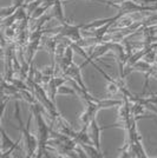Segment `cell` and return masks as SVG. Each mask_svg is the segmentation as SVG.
Masks as SVG:
<instances>
[{
    "instance_id": "cell-6",
    "label": "cell",
    "mask_w": 157,
    "mask_h": 158,
    "mask_svg": "<svg viewBox=\"0 0 157 158\" xmlns=\"http://www.w3.org/2000/svg\"><path fill=\"white\" fill-rule=\"evenodd\" d=\"M50 14L52 15L53 19L59 21L60 24L65 23V15H64V10H63V0H56L54 4L51 7Z\"/></svg>"
},
{
    "instance_id": "cell-7",
    "label": "cell",
    "mask_w": 157,
    "mask_h": 158,
    "mask_svg": "<svg viewBox=\"0 0 157 158\" xmlns=\"http://www.w3.org/2000/svg\"><path fill=\"white\" fill-rule=\"evenodd\" d=\"M83 150L85 151L86 156L91 158H103L105 157V155L102 152V150H98L93 144H79Z\"/></svg>"
},
{
    "instance_id": "cell-12",
    "label": "cell",
    "mask_w": 157,
    "mask_h": 158,
    "mask_svg": "<svg viewBox=\"0 0 157 158\" xmlns=\"http://www.w3.org/2000/svg\"><path fill=\"white\" fill-rule=\"evenodd\" d=\"M58 93L59 94H72V96H76L77 93H76V90H74V87L73 86H66V85H63L60 86L58 89Z\"/></svg>"
},
{
    "instance_id": "cell-2",
    "label": "cell",
    "mask_w": 157,
    "mask_h": 158,
    "mask_svg": "<svg viewBox=\"0 0 157 158\" xmlns=\"http://www.w3.org/2000/svg\"><path fill=\"white\" fill-rule=\"evenodd\" d=\"M112 45H113L112 41H102V43H99V44L95 45L93 47H91L92 51H91V53H90V59L85 60V61L83 63L82 67L91 64V61H93V60H99V58H100L102 56H104L105 53H108L109 51H111Z\"/></svg>"
},
{
    "instance_id": "cell-9",
    "label": "cell",
    "mask_w": 157,
    "mask_h": 158,
    "mask_svg": "<svg viewBox=\"0 0 157 158\" xmlns=\"http://www.w3.org/2000/svg\"><path fill=\"white\" fill-rule=\"evenodd\" d=\"M132 69H134V71L143 72L144 74H145V73L150 72L151 70H152V64H149V63H146L145 60L141 59L132 65Z\"/></svg>"
},
{
    "instance_id": "cell-4",
    "label": "cell",
    "mask_w": 157,
    "mask_h": 158,
    "mask_svg": "<svg viewBox=\"0 0 157 158\" xmlns=\"http://www.w3.org/2000/svg\"><path fill=\"white\" fill-rule=\"evenodd\" d=\"M100 131H102V127L98 126V123H97V119H92L91 123L89 124V129H87V132L90 135V138H91L93 145L100 150Z\"/></svg>"
},
{
    "instance_id": "cell-1",
    "label": "cell",
    "mask_w": 157,
    "mask_h": 158,
    "mask_svg": "<svg viewBox=\"0 0 157 158\" xmlns=\"http://www.w3.org/2000/svg\"><path fill=\"white\" fill-rule=\"evenodd\" d=\"M33 112L31 111V114L27 119L26 125H24L23 123V119L20 116V107H19V102L18 99L14 100V118L18 120L19 123V129L21 132V136H23V142L26 146V151H27V157H36V153L38 150V138L36 136H33L32 133L30 132V125H31V120H32Z\"/></svg>"
},
{
    "instance_id": "cell-3",
    "label": "cell",
    "mask_w": 157,
    "mask_h": 158,
    "mask_svg": "<svg viewBox=\"0 0 157 158\" xmlns=\"http://www.w3.org/2000/svg\"><path fill=\"white\" fill-rule=\"evenodd\" d=\"M23 140V137L20 139H18L15 143L12 142V139L7 136L6 131L4 129H1V158L8 157L11 153H13L18 148H19V143Z\"/></svg>"
},
{
    "instance_id": "cell-5",
    "label": "cell",
    "mask_w": 157,
    "mask_h": 158,
    "mask_svg": "<svg viewBox=\"0 0 157 158\" xmlns=\"http://www.w3.org/2000/svg\"><path fill=\"white\" fill-rule=\"evenodd\" d=\"M65 76L72 78L83 90H86V91H87L85 84H84V81H83V78H82V66L76 65V64L73 63V64L66 70Z\"/></svg>"
},
{
    "instance_id": "cell-13",
    "label": "cell",
    "mask_w": 157,
    "mask_h": 158,
    "mask_svg": "<svg viewBox=\"0 0 157 158\" xmlns=\"http://www.w3.org/2000/svg\"><path fill=\"white\" fill-rule=\"evenodd\" d=\"M63 1H65V0H63ZM92 1H97L99 4H104V5H108V1L109 0H92Z\"/></svg>"
},
{
    "instance_id": "cell-10",
    "label": "cell",
    "mask_w": 157,
    "mask_h": 158,
    "mask_svg": "<svg viewBox=\"0 0 157 158\" xmlns=\"http://www.w3.org/2000/svg\"><path fill=\"white\" fill-rule=\"evenodd\" d=\"M143 60H145L146 63H149V64H152V65H154V64L157 61V48L149 51V52L143 57Z\"/></svg>"
},
{
    "instance_id": "cell-8",
    "label": "cell",
    "mask_w": 157,
    "mask_h": 158,
    "mask_svg": "<svg viewBox=\"0 0 157 158\" xmlns=\"http://www.w3.org/2000/svg\"><path fill=\"white\" fill-rule=\"evenodd\" d=\"M145 110H146L145 105L142 104V103H139V102H134V103L131 104V113H132V116L137 119V120L141 118L146 117V116H144Z\"/></svg>"
},
{
    "instance_id": "cell-11",
    "label": "cell",
    "mask_w": 157,
    "mask_h": 158,
    "mask_svg": "<svg viewBox=\"0 0 157 158\" xmlns=\"http://www.w3.org/2000/svg\"><path fill=\"white\" fill-rule=\"evenodd\" d=\"M18 8H19V7L17 6V5H14V4L12 6L6 7V8H1V20L7 18V17H10V15H12V14H14V12H15Z\"/></svg>"
}]
</instances>
